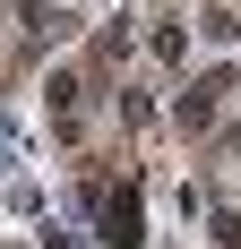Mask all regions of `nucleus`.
Listing matches in <instances>:
<instances>
[{
  "label": "nucleus",
  "mask_w": 241,
  "mask_h": 249,
  "mask_svg": "<svg viewBox=\"0 0 241 249\" xmlns=\"http://www.w3.org/2000/svg\"><path fill=\"white\" fill-rule=\"evenodd\" d=\"M95 215H103V249H138V198L129 189H95Z\"/></svg>",
  "instance_id": "1"
},
{
  "label": "nucleus",
  "mask_w": 241,
  "mask_h": 249,
  "mask_svg": "<svg viewBox=\"0 0 241 249\" xmlns=\"http://www.w3.org/2000/svg\"><path fill=\"white\" fill-rule=\"evenodd\" d=\"M224 95H233V77H224V69H216V77H198L190 95H181V129H207V121H216V103H224Z\"/></svg>",
  "instance_id": "2"
}]
</instances>
